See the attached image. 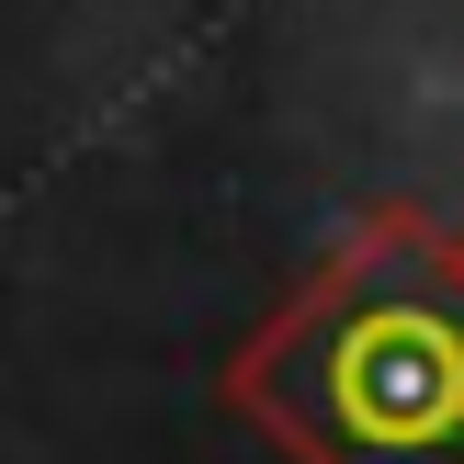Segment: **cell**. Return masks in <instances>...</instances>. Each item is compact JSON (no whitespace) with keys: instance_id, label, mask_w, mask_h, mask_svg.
I'll return each mask as SVG.
<instances>
[{"instance_id":"1","label":"cell","mask_w":464,"mask_h":464,"mask_svg":"<svg viewBox=\"0 0 464 464\" xmlns=\"http://www.w3.org/2000/svg\"><path fill=\"white\" fill-rule=\"evenodd\" d=\"M227 408L284 464H464V238L362 216L227 352Z\"/></svg>"}]
</instances>
